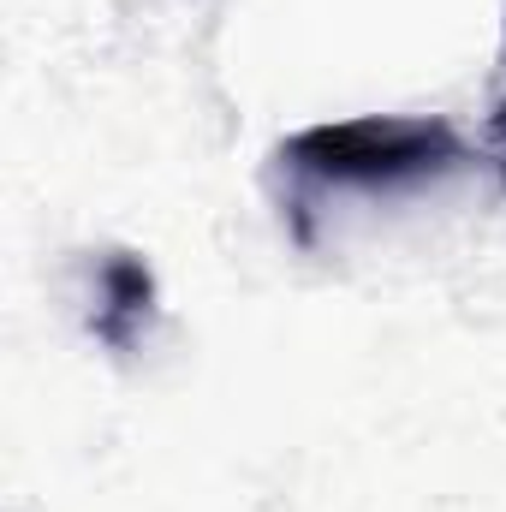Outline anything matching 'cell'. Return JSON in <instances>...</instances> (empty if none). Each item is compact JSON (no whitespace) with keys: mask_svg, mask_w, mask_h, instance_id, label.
Here are the masks:
<instances>
[{"mask_svg":"<svg viewBox=\"0 0 506 512\" xmlns=\"http://www.w3.org/2000/svg\"><path fill=\"white\" fill-rule=\"evenodd\" d=\"M286 161L322 185H399L447 173L453 161H465V143L441 120H340L298 131L286 143Z\"/></svg>","mask_w":506,"mask_h":512,"instance_id":"6da1fadb","label":"cell"},{"mask_svg":"<svg viewBox=\"0 0 506 512\" xmlns=\"http://www.w3.org/2000/svg\"><path fill=\"white\" fill-rule=\"evenodd\" d=\"M495 143H501V155H506V90H501V102H495Z\"/></svg>","mask_w":506,"mask_h":512,"instance_id":"3957f363","label":"cell"},{"mask_svg":"<svg viewBox=\"0 0 506 512\" xmlns=\"http://www.w3.org/2000/svg\"><path fill=\"white\" fill-rule=\"evenodd\" d=\"M149 310H155V280H149V268L126 251L108 256V268H102V310L90 316L96 340H108L114 352H131V346L143 340Z\"/></svg>","mask_w":506,"mask_h":512,"instance_id":"7a4b0ae2","label":"cell"}]
</instances>
